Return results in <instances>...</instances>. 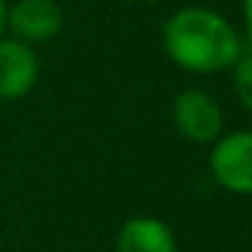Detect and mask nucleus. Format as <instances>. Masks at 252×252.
<instances>
[{
    "label": "nucleus",
    "instance_id": "obj_1",
    "mask_svg": "<svg viewBox=\"0 0 252 252\" xmlns=\"http://www.w3.org/2000/svg\"><path fill=\"white\" fill-rule=\"evenodd\" d=\"M163 49L174 65L190 73H220L241 57L236 28L212 8L187 6L163 22Z\"/></svg>",
    "mask_w": 252,
    "mask_h": 252
},
{
    "label": "nucleus",
    "instance_id": "obj_2",
    "mask_svg": "<svg viewBox=\"0 0 252 252\" xmlns=\"http://www.w3.org/2000/svg\"><path fill=\"white\" fill-rule=\"evenodd\" d=\"M209 168L217 185L236 195H252V130H233L212 141Z\"/></svg>",
    "mask_w": 252,
    "mask_h": 252
},
{
    "label": "nucleus",
    "instance_id": "obj_3",
    "mask_svg": "<svg viewBox=\"0 0 252 252\" xmlns=\"http://www.w3.org/2000/svg\"><path fill=\"white\" fill-rule=\"evenodd\" d=\"M174 127L179 136H185L192 144H212L222 136V109L220 103L203 90H182L171 106Z\"/></svg>",
    "mask_w": 252,
    "mask_h": 252
},
{
    "label": "nucleus",
    "instance_id": "obj_4",
    "mask_svg": "<svg viewBox=\"0 0 252 252\" xmlns=\"http://www.w3.org/2000/svg\"><path fill=\"white\" fill-rule=\"evenodd\" d=\"M41 63L33 46L19 38H0V100H19L35 87Z\"/></svg>",
    "mask_w": 252,
    "mask_h": 252
},
{
    "label": "nucleus",
    "instance_id": "obj_5",
    "mask_svg": "<svg viewBox=\"0 0 252 252\" xmlns=\"http://www.w3.org/2000/svg\"><path fill=\"white\" fill-rule=\"evenodd\" d=\"M6 28L25 44H41L60 33L63 8L57 0H17L8 8Z\"/></svg>",
    "mask_w": 252,
    "mask_h": 252
},
{
    "label": "nucleus",
    "instance_id": "obj_6",
    "mask_svg": "<svg viewBox=\"0 0 252 252\" xmlns=\"http://www.w3.org/2000/svg\"><path fill=\"white\" fill-rule=\"evenodd\" d=\"M117 252H176L174 230L158 217H133L120 228Z\"/></svg>",
    "mask_w": 252,
    "mask_h": 252
},
{
    "label": "nucleus",
    "instance_id": "obj_7",
    "mask_svg": "<svg viewBox=\"0 0 252 252\" xmlns=\"http://www.w3.org/2000/svg\"><path fill=\"white\" fill-rule=\"evenodd\" d=\"M233 93L239 103L252 114V52L233 63Z\"/></svg>",
    "mask_w": 252,
    "mask_h": 252
},
{
    "label": "nucleus",
    "instance_id": "obj_8",
    "mask_svg": "<svg viewBox=\"0 0 252 252\" xmlns=\"http://www.w3.org/2000/svg\"><path fill=\"white\" fill-rule=\"evenodd\" d=\"M241 19H244L247 46H250V52H252V0H241Z\"/></svg>",
    "mask_w": 252,
    "mask_h": 252
},
{
    "label": "nucleus",
    "instance_id": "obj_9",
    "mask_svg": "<svg viewBox=\"0 0 252 252\" xmlns=\"http://www.w3.org/2000/svg\"><path fill=\"white\" fill-rule=\"evenodd\" d=\"M6 17H8V6H6V0H0V38L6 33Z\"/></svg>",
    "mask_w": 252,
    "mask_h": 252
},
{
    "label": "nucleus",
    "instance_id": "obj_10",
    "mask_svg": "<svg viewBox=\"0 0 252 252\" xmlns=\"http://www.w3.org/2000/svg\"><path fill=\"white\" fill-rule=\"evenodd\" d=\"M117 3H152V0H117Z\"/></svg>",
    "mask_w": 252,
    "mask_h": 252
}]
</instances>
